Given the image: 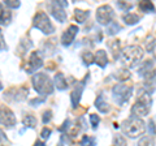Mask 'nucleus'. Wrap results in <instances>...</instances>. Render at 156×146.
<instances>
[{"label": "nucleus", "instance_id": "f257e3e1", "mask_svg": "<svg viewBox=\"0 0 156 146\" xmlns=\"http://www.w3.org/2000/svg\"><path fill=\"white\" fill-rule=\"evenodd\" d=\"M31 84H33L37 93L43 95V97L52 94L53 89H55V84H53L52 80L50 78V76H48L47 73H43V72L34 73L33 77H31Z\"/></svg>", "mask_w": 156, "mask_h": 146}, {"label": "nucleus", "instance_id": "f03ea898", "mask_svg": "<svg viewBox=\"0 0 156 146\" xmlns=\"http://www.w3.org/2000/svg\"><path fill=\"white\" fill-rule=\"evenodd\" d=\"M121 130L130 138H138L146 132V124L142 119L131 116L121 123Z\"/></svg>", "mask_w": 156, "mask_h": 146}, {"label": "nucleus", "instance_id": "7ed1b4c3", "mask_svg": "<svg viewBox=\"0 0 156 146\" xmlns=\"http://www.w3.org/2000/svg\"><path fill=\"white\" fill-rule=\"evenodd\" d=\"M120 57H121V61H122L126 67L133 68L142 60L143 48L139 46H126L122 48V51H121Z\"/></svg>", "mask_w": 156, "mask_h": 146}, {"label": "nucleus", "instance_id": "20e7f679", "mask_svg": "<svg viewBox=\"0 0 156 146\" xmlns=\"http://www.w3.org/2000/svg\"><path fill=\"white\" fill-rule=\"evenodd\" d=\"M140 97L138 98V100L134 103V106L131 107V115L134 118H143V116H147L150 112V108H151V97L150 93H143V94H139Z\"/></svg>", "mask_w": 156, "mask_h": 146}, {"label": "nucleus", "instance_id": "39448f33", "mask_svg": "<svg viewBox=\"0 0 156 146\" xmlns=\"http://www.w3.org/2000/svg\"><path fill=\"white\" fill-rule=\"evenodd\" d=\"M33 26L41 30L44 35H51L55 31V26L52 25L50 17L47 16L46 12H37L33 17Z\"/></svg>", "mask_w": 156, "mask_h": 146}, {"label": "nucleus", "instance_id": "423d86ee", "mask_svg": "<svg viewBox=\"0 0 156 146\" xmlns=\"http://www.w3.org/2000/svg\"><path fill=\"white\" fill-rule=\"evenodd\" d=\"M133 93V86L131 85H125V84H119L115 85L113 89H112V97L117 104L122 106L124 103H126Z\"/></svg>", "mask_w": 156, "mask_h": 146}, {"label": "nucleus", "instance_id": "0eeeda50", "mask_svg": "<svg viewBox=\"0 0 156 146\" xmlns=\"http://www.w3.org/2000/svg\"><path fill=\"white\" fill-rule=\"evenodd\" d=\"M68 5V3L61 0V2H51L48 4V9L53 17L56 18L58 22H65L66 21V12H65V7Z\"/></svg>", "mask_w": 156, "mask_h": 146}, {"label": "nucleus", "instance_id": "6e6552de", "mask_svg": "<svg viewBox=\"0 0 156 146\" xmlns=\"http://www.w3.org/2000/svg\"><path fill=\"white\" fill-rule=\"evenodd\" d=\"M113 17H115V12H113V9H112V7L104 4V5L98 8L96 20H98V22H99L100 25H109L111 22H113L112 21L113 20Z\"/></svg>", "mask_w": 156, "mask_h": 146}, {"label": "nucleus", "instance_id": "1a4fd4ad", "mask_svg": "<svg viewBox=\"0 0 156 146\" xmlns=\"http://www.w3.org/2000/svg\"><path fill=\"white\" fill-rule=\"evenodd\" d=\"M0 124L7 126V128H12L17 124L16 115L13 114V111L9 107L0 104Z\"/></svg>", "mask_w": 156, "mask_h": 146}, {"label": "nucleus", "instance_id": "9d476101", "mask_svg": "<svg viewBox=\"0 0 156 146\" xmlns=\"http://www.w3.org/2000/svg\"><path fill=\"white\" fill-rule=\"evenodd\" d=\"M43 67V57L41 55L39 51H33L30 53V57L26 63V67H25V71L27 73H34L37 69Z\"/></svg>", "mask_w": 156, "mask_h": 146}, {"label": "nucleus", "instance_id": "9b49d317", "mask_svg": "<svg viewBox=\"0 0 156 146\" xmlns=\"http://www.w3.org/2000/svg\"><path fill=\"white\" fill-rule=\"evenodd\" d=\"M86 81H87V76H86L81 82H78V84L76 85V87L73 89V91L70 93V102H72V106L74 107V108H76L78 104H80L82 93H83V89H85V86H86V85H85Z\"/></svg>", "mask_w": 156, "mask_h": 146}, {"label": "nucleus", "instance_id": "f8f14e48", "mask_svg": "<svg viewBox=\"0 0 156 146\" xmlns=\"http://www.w3.org/2000/svg\"><path fill=\"white\" fill-rule=\"evenodd\" d=\"M77 33H78V26L76 25H70L69 27L66 29V30L62 33V35H61V43H62V46H70L73 41H74V38L77 35Z\"/></svg>", "mask_w": 156, "mask_h": 146}, {"label": "nucleus", "instance_id": "ddd939ff", "mask_svg": "<svg viewBox=\"0 0 156 146\" xmlns=\"http://www.w3.org/2000/svg\"><path fill=\"white\" fill-rule=\"evenodd\" d=\"M139 76H142V77H150V76H154L155 75V72H154V63L151 61V60H146L142 67L139 68Z\"/></svg>", "mask_w": 156, "mask_h": 146}, {"label": "nucleus", "instance_id": "4468645a", "mask_svg": "<svg viewBox=\"0 0 156 146\" xmlns=\"http://www.w3.org/2000/svg\"><path fill=\"white\" fill-rule=\"evenodd\" d=\"M12 20V13L9 9L4 7V4L0 3V25H9Z\"/></svg>", "mask_w": 156, "mask_h": 146}, {"label": "nucleus", "instance_id": "2eb2a0df", "mask_svg": "<svg viewBox=\"0 0 156 146\" xmlns=\"http://www.w3.org/2000/svg\"><path fill=\"white\" fill-rule=\"evenodd\" d=\"M95 63L98 67L105 68V65L108 64V55L104 50H98L95 53Z\"/></svg>", "mask_w": 156, "mask_h": 146}, {"label": "nucleus", "instance_id": "dca6fc26", "mask_svg": "<svg viewBox=\"0 0 156 146\" xmlns=\"http://www.w3.org/2000/svg\"><path fill=\"white\" fill-rule=\"evenodd\" d=\"M55 82V86L57 87L58 90H65V89H68V81H66V78H65V76L62 75L61 72H58V73H56L55 75V80H53Z\"/></svg>", "mask_w": 156, "mask_h": 146}, {"label": "nucleus", "instance_id": "f3484780", "mask_svg": "<svg viewBox=\"0 0 156 146\" xmlns=\"http://www.w3.org/2000/svg\"><path fill=\"white\" fill-rule=\"evenodd\" d=\"M95 107L101 114H107L109 111V104L105 102L103 95H98V98L95 99Z\"/></svg>", "mask_w": 156, "mask_h": 146}, {"label": "nucleus", "instance_id": "a211bd4d", "mask_svg": "<svg viewBox=\"0 0 156 146\" xmlns=\"http://www.w3.org/2000/svg\"><path fill=\"white\" fill-rule=\"evenodd\" d=\"M22 123L26 128L34 129L37 126V118L33 114H25V116H23V119H22Z\"/></svg>", "mask_w": 156, "mask_h": 146}, {"label": "nucleus", "instance_id": "6ab92c4d", "mask_svg": "<svg viewBox=\"0 0 156 146\" xmlns=\"http://www.w3.org/2000/svg\"><path fill=\"white\" fill-rule=\"evenodd\" d=\"M89 16H90L89 11H83V9H76L74 11V17L78 24H83Z\"/></svg>", "mask_w": 156, "mask_h": 146}, {"label": "nucleus", "instance_id": "aec40b11", "mask_svg": "<svg viewBox=\"0 0 156 146\" xmlns=\"http://www.w3.org/2000/svg\"><path fill=\"white\" fill-rule=\"evenodd\" d=\"M113 77L116 80L119 81H125V80H129L130 78V72L128 69H124V68H121V69L116 71L113 73Z\"/></svg>", "mask_w": 156, "mask_h": 146}, {"label": "nucleus", "instance_id": "412c9836", "mask_svg": "<svg viewBox=\"0 0 156 146\" xmlns=\"http://www.w3.org/2000/svg\"><path fill=\"white\" fill-rule=\"evenodd\" d=\"M122 20H124V22L128 24V25H135V24L139 22V16L138 14H135V13H130L129 12V13L124 14Z\"/></svg>", "mask_w": 156, "mask_h": 146}, {"label": "nucleus", "instance_id": "4be33fe9", "mask_svg": "<svg viewBox=\"0 0 156 146\" xmlns=\"http://www.w3.org/2000/svg\"><path fill=\"white\" fill-rule=\"evenodd\" d=\"M96 140L92 136H83L82 140L80 141V146H95Z\"/></svg>", "mask_w": 156, "mask_h": 146}, {"label": "nucleus", "instance_id": "5701e85b", "mask_svg": "<svg viewBox=\"0 0 156 146\" xmlns=\"http://www.w3.org/2000/svg\"><path fill=\"white\" fill-rule=\"evenodd\" d=\"M82 61L85 63V65H91L95 61V55H92L89 51L82 52Z\"/></svg>", "mask_w": 156, "mask_h": 146}, {"label": "nucleus", "instance_id": "b1692460", "mask_svg": "<svg viewBox=\"0 0 156 146\" xmlns=\"http://www.w3.org/2000/svg\"><path fill=\"white\" fill-rule=\"evenodd\" d=\"M139 9L144 13H150V12H154L155 8L152 5V3L151 2H140L139 3Z\"/></svg>", "mask_w": 156, "mask_h": 146}, {"label": "nucleus", "instance_id": "393cba45", "mask_svg": "<svg viewBox=\"0 0 156 146\" xmlns=\"http://www.w3.org/2000/svg\"><path fill=\"white\" fill-rule=\"evenodd\" d=\"M138 146H155V141L151 136H143V137L139 140Z\"/></svg>", "mask_w": 156, "mask_h": 146}, {"label": "nucleus", "instance_id": "a878e982", "mask_svg": "<svg viewBox=\"0 0 156 146\" xmlns=\"http://www.w3.org/2000/svg\"><path fill=\"white\" fill-rule=\"evenodd\" d=\"M120 30H121V27L117 22H111L108 25V27H107V33H108L109 35H115V34L119 33Z\"/></svg>", "mask_w": 156, "mask_h": 146}, {"label": "nucleus", "instance_id": "bb28decb", "mask_svg": "<svg viewBox=\"0 0 156 146\" xmlns=\"http://www.w3.org/2000/svg\"><path fill=\"white\" fill-rule=\"evenodd\" d=\"M113 146H126V140L124 136L116 134L113 137Z\"/></svg>", "mask_w": 156, "mask_h": 146}, {"label": "nucleus", "instance_id": "cd10ccee", "mask_svg": "<svg viewBox=\"0 0 156 146\" xmlns=\"http://www.w3.org/2000/svg\"><path fill=\"white\" fill-rule=\"evenodd\" d=\"M89 119H90V124H91V126H92L94 129H96V128H98V125H99V121H100L99 116L95 115V114H91V115L89 116Z\"/></svg>", "mask_w": 156, "mask_h": 146}, {"label": "nucleus", "instance_id": "c85d7f7f", "mask_svg": "<svg viewBox=\"0 0 156 146\" xmlns=\"http://www.w3.org/2000/svg\"><path fill=\"white\" fill-rule=\"evenodd\" d=\"M4 4H5L8 8H12V9H16V8H18L20 5H21V3H20L18 0H5Z\"/></svg>", "mask_w": 156, "mask_h": 146}, {"label": "nucleus", "instance_id": "c756f323", "mask_svg": "<svg viewBox=\"0 0 156 146\" xmlns=\"http://www.w3.org/2000/svg\"><path fill=\"white\" fill-rule=\"evenodd\" d=\"M42 120H43V124H48V123H50V121L52 120V111L51 110L44 111V112H43Z\"/></svg>", "mask_w": 156, "mask_h": 146}, {"label": "nucleus", "instance_id": "7c9ffc66", "mask_svg": "<svg viewBox=\"0 0 156 146\" xmlns=\"http://www.w3.org/2000/svg\"><path fill=\"white\" fill-rule=\"evenodd\" d=\"M51 133H52V130L50 128H47V126H44L43 130H42V133H41V137L43 140H48V138H50V136H51Z\"/></svg>", "mask_w": 156, "mask_h": 146}, {"label": "nucleus", "instance_id": "2f4dec72", "mask_svg": "<svg viewBox=\"0 0 156 146\" xmlns=\"http://www.w3.org/2000/svg\"><path fill=\"white\" fill-rule=\"evenodd\" d=\"M117 5L120 7V9H122V11H129V9L133 7V4L131 3H125V2H119L117 3Z\"/></svg>", "mask_w": 156, "mask_h": 146}, {"label": "nucleus", "instance_id": "473e14b6", "mask_svg": "<svg viewBox=\"0 0 156 146\" xmlns=\"http://www.w3.org/2000/svg\"><path fill=\"white\" fill-rule=\"evenodd\" d=\"M148 129H150V132H151V134H155V123H154V120H150L148 121Z\"/></svg>", "mask_w": 156, "mask_h": 146}, {"label": "nucleus", "instance_id": "72a5a7b5", "mask_svg": "<svg viewBox=\"0 0 156 146\" xmlns=\"http://www.w3.org/2000/svg\"><path fill=\"white\" fill-rule=\"evenodd\" d=\"M43 100H44V98H41V99H31V100H30V104H31V106H35V104L38 106L39 103H42Z\"/></svg>", "mask_w": 156, "mask_h": 146}, {"label": "nucleus", "instance_id": "f704fd0d", "mask_svg": "<svg viewBox=\"0 0 156 146\" xmlns=\"http://www.w3.org/2000/svg\"><path fill=\"white\" fill-rule=\"evenodd\" d=\"M5 141H7V136H5V133H4L2 129H0V144L5 142Z\"/></svg>", "mask_w": 156, "mask_h": 146}, {"label": "nucleus", "instance_id": "c9c22d12", "mask_svg": "<svg viewBox=\"0 0 156 146\" xmlns=\"http://www.w3.org/2000/svg\"><path fill=\"white\" fill-rule=\"evenodd\" d=\"M5 48V43H4V39L0 37V50H4Z\"/></svg>", "mask_w": 156, "mask_h": 146}, {"label": "nucleus", "instance_id": "e433bc0d", "mask_svg": "<svg viewBox=\"0 0 156 146\" xmlns=\"http://www.w3.org/2000/svg\"><path fill=\"white\" fill-rule=\"evenodd\" d=\"M34 146H46V144L43 142V141H41V140H38L35 144H34Z\"/></svg>", "mask_w": 156, "mask_h": 146}, {"label": "nucleus", "instance_id": "4c0bfd02", "mask_svg": "<svg viewBox=\"0 0 156 146\" xmlns=\"http://www.w3.org/2000/svg\"><path fill=\"white\" fill-rule=\"evenodd\" d=\"M57 146H64V145H62V141H60V142L57 144Z\"/></svg>", "mask_w": 156, "mask_h": 146}, {"label": "nucleus", "instance_id": "58836bf2", "mask_svg": "<svg viewBox=\"0 0 156 146\" xmlns=\"http://www.w3.org/2000/svg\"><path fill=\"white\" fill-rule=\"evenodd\" d=\"M3 89V84H2V82H0V90H2Z\"/></svg>", "mask_w": 156, "mask_h": 146}, {"label": "nucleus", "instance_id": "ea45409f", "mask_svg": "<svg viewBox=\"0 0 156 146\" xmlns=\"http://www.w3.org/2000/svg\"><path fill=\"white\" fill-rule=\"evenodd\" d=\"M0 33H2V30H0Z\"/></svg>", "mask_w": 156, "mask_h": 146}]
</instances>
